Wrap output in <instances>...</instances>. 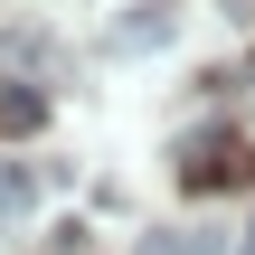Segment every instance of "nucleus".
I'll list each match as a JSON object with an SVG mask.
<instances>
[{"label":"nucleus","mask_w":255,"mask_h":255,"mask_svg":"<svg viewBox=\"0 0 255 255\" xmlns=\"http://www.w3.org/2000/svg\"><path fill=\"white\" fill-rule=\"evenodd\" d=\"M142 255H227V237L218 227H180V237H151Z\"/></svg>","instance_id":"39448f33"},{"label":"nucleus","mask_w":255,"mask_h":255,"mask_svg":"<svg viewBox=\"0 0 255 255\" xmlns=\"http://www.w3.org/2000/svg\"><path fill=\"white\" fill-rule=\"evenodd\" d=\"M38 123H47V95L19 85V76H0V142H19V132H38Z\"/></svg>","instance_id":"7ed1b4c3"},{"label":"nucleus","mask_w":255,"mask_h":255,"mask_svg":"<svg viewBox=\"0 0 255 255\" xmlns=\"http://www.w3.org/2000/svg\"><path fill=\"white\" fill-rule=\"evenodd\" d=\"M180 180H189V189H246L255 151L237 142V132H199V142H180Z\"/></svg>","instance_id":"f257e3e1"},{"label":"nucleus","mask_w":255,"mask_h":255,"mask_svg":"<svg viewBox=\"0 0 255 255\" xmlns=\"http://www.w3.org/2000/svg\"><path fill=\"white\" fill-rule=\"evenodd\" d=\"M170 28H180V0H132V9L104 28V47H114V57H151V47H170Z\"/></svg>","instance_id":"f03ea898"},{"label":"nucleus","mask_w":255,"mask_h":255,"mask_svg":"<svg viewBox=\"0 0 255 255\" xmlns=\"http://www.w3.org/2000/svg\"><path fill=\"white\" fill-rule=\"evenodd\" d=\"M227 255H255V227H237V246H227Z\"/></svg>","instance_id":"423d86ee"},{"label":"nucleus","mask_w":255,"mask_h":255,"mask_svg":"<svg viewBox=\"0 0 255 255\" xmlns=\"http://www.w3.org/2000/svg\"><path fill=\"white\" fill-rule=\"evenodd\" d=\"M38 208V170L28 161H0V218H28Z\"/></svg>","instance_id":"20e7f679"}]
</instances>
